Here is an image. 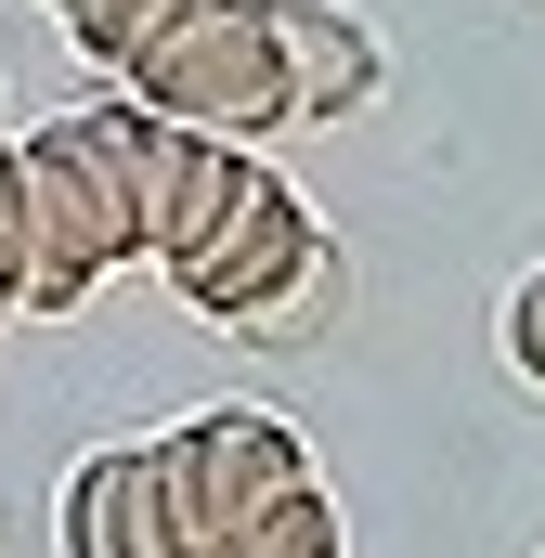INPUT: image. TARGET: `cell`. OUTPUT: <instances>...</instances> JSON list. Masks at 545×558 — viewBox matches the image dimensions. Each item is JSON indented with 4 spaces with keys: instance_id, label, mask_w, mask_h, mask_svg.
I'll use <instances>...</instances> for the list:
<instances>
[{
    "instance_id": "cell-1",
    "label": "cell",
    "mask_w": 545,
    "mask_h": 558,
    "mask_svg": "<svg viewBox=\"0 0 545 558\" xmlns=\"http://www.w3.org/2000/svg\"><path fill=\"white\" fill-rule=\"evenodd\" d=\"M131 92L156 105V118L208 131V143H272L286 118H299V92H286V39H272V0H195V13L131 65Z\"/></svg>"
},
{
    "instance_id": "cell-2",
    "label": "cell",
    "mask_w": 545,
    "mask_h": 558,
    "mask_svg": "<svg viewBox=\"0 0 545 558\" xmlns=\"http://www.w3.org/2000/svg\"><path fill=\"white\" fill-rule=\"evenodd\" d=\"M156 468H169V520H182V558H221L272 494L312 481L299 428L261 416V403H195V416L156 428Z\"/></svg>"
},
{
    "instance_id": "cell-3",
    "label": "cell",
    "mask_w": 545,
    "mask_h": 558,
    "mask_svg": "<svg viewBox=\"0 0 545 558\" xmlns=\"http://www.w3.org/2000/svg\"><path fill=\"white\" fill-rule=\"evenodd\" d=\"M26 221H39V286H26V312H78L105 274L143 260V221L118 208V182L92 169V143L65 131V118L26 131Z\"/></svg>"
},
{
    "instance_id": "cell-4",
    "label": "cell",
    "mask_w": 545,
    "mask_h": 558,
    "mask_svg": "<svg viewBox=\"0 0 545 558\" xmlns=\"http://www.w3.org/2000/svg\"><path fill=\"white\" fill-rule=\"evenodd\" d=\"M312 260H325V234H312V195L261 169V182L234 195V221H221L195 260H169V286H182V312H195V325H261V312H272L299 274H312Z\"/></svg>"
},
{
    "instance_id": "cell-5",
    "label": "cell",
    "mask_w": 545,
    "mask_h": 558,
    "mask_svg": "<svg viewBox=\"0 0 545 558\" xmlns=\"http://www.w3.org/2000/svg\"><path fill=\"white\" fill-rule=\"evenodd\" d=\"M65 131L92 143V169L118 182V208L143 221V260H156V234H169V208H182V182H195V156H208V131L156 118L143 92H118V105H65Z\"/></svg>"
},
{
    "instance_id": "cell-6",
    "label": "cell",
    "mask_w": 545,
    "mask_h": 558,
    "mask_svg": "<svg viewBox=\"0 0 545 558\" xmlns=\"http://www.w3.org/2000/svg\"><path fill=\"white\" fill-rule=\"evenodd\" d=\"M65 558H182L156 441H105V454H78V481H65Z\"/></svg>"
},
{
    "instance_id": "cell-7",
    "label": "cell",
    "mask_w": 545,
    "mask_h": 558,
    "mask_svg": "<svg viewBox=\"0 0 545 558\" xmlns=\"http://www.w3.org/2000/svg\"><path fill=\"white\" fill-rule=\"evenodd\" d=\"M272 39H286V92H299V118H364L377 78H390L351 0H272Z\"/></svg>"
},
{
    "instance_id": "cell-8",
    "label": "cell",
    "mask_w": 545,
    "mask_h": 558,
    "mask_svg": "<svg viewBox=\"0 0 545 558\" xmlns=\"http://www.w3.org/2000/svg\"><path fill=\"white\" fill-rule=\"evenodd\" d=\"M52 13H65V52H78V65L131 78V65L182 26V13H195V0H52Z\"/></svg>"
},
{
    "instance_id": "cell-9",
    "label": "cell",
    "mask_w": 545,
    "mask_h": 558,
    "mask_svg": "<svg viewBox=\"0 0 545 558\" xmlns=\"http://www.w3.org/2000/svg\"><path fill=\"white\" fill-rule=\"evenodd\" d=\"M221 558H351V533H338L325 481H299V494H272V507H261V520H247Z\"/></svg>"
},
{
    "instance_id": "cell-10",
    "label": "cell",
    "mask_w": 545,
    "mask_h": 558,
    "mask_svg": "<svg viewBox=\"0 0 545 558\" xmlns=\"http://www.w3.org/2000/svg\"><path fill=\"white\" fill-rule=\"evenodd\" d=\"M39 286V221H26V143H0V325H26Z\"/></svg>"
},
{
    "instance_id": "cell-11",
    "label": "cell",
    "mask_w": 545,
    "mask_h": 558,
    "mask_svg": "<svg viewBox=\"0 0 545 558\" xmlns=\"http://www.w3.org/2000/svg\"><path fill=\"white\" fill-rule=\"evenodd\" d=\"M338 299H351V260L325 247V260H312V274H299V286H286V299H272V312H261V338H312V325H325Z\"/></svg>"
},
{
    "instance_id": "cell-12",
    "label": "cell",
    "mask_w": 545,
    "mask_h": 558,
    "mask_svg": "<svg viewBox=\"0 0 545 558\" xmlns=\"http://www.w3.org/2000/svg\"><path fill=\"white\" fill-rule=\"evenodd\" d=\"M507 364H520V377L545 390V260L520 274V299H507Z\"/></svg>"
},
{
    "instance_id": "cell-13",
    "label": "cell",
    "mask_w": 545,
    "mask_h": 558,
    "mask_svg": "<svg viewBox=\"0 0 545 558\" xmlns=\"http://www.w3.org/2000/svg\"><path fill=\"white\" fill-rule=\"evenodd\" d=\"M0 143H13V131H0Z\"/></svg>"
}]
</instances>
